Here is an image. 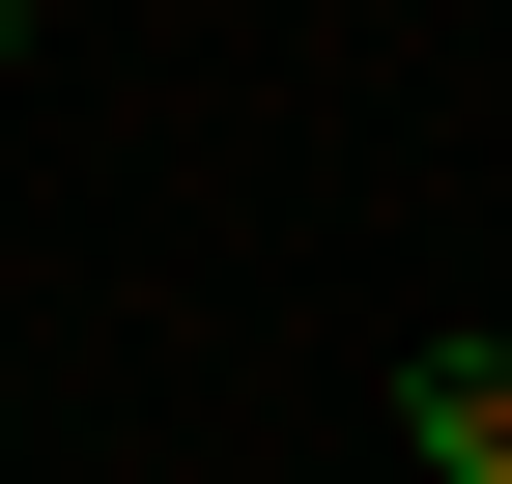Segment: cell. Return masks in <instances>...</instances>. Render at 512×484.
<instances>
[{
  "label": "cell",
  "mask_w": 512,
  "mask_h": 484,
  "mask_svg": "<svg viewBox=\"0 0 512 484\" xmlns=\"http://www.w3.org/2000/svg\"><path fill=\"white\" fill-rule=\"evenodd\" d=\"M399 456H427V484H512V342H484V314L399 342Z\"/></svg>",
  "instance_id": "obj_1"
},
{
  "label": "cell",
  "mask_w": 512,
  "mask_h": 484,
  "mask_svg": "<svg viewBox=\"0 0 512 484\" xmlns=\"http://www.w3.org/2000/svg\"><path fill=\"white\" fill-rule=\"evenodd\" d=\"M0 29H29V0H0Z\"/></svg>",
  "instance_id": "obj_2"
}]
</instances>
